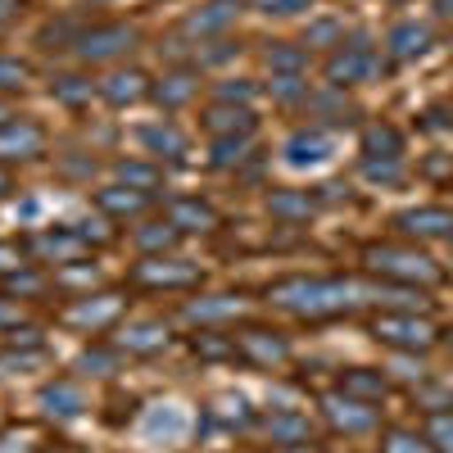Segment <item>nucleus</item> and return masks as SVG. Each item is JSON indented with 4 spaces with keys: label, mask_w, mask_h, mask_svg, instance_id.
<instances>
[{
    "label": "nucleus",
    "mask_w": 453,
    "mask_h": 453,
    "mask_svg": "<svg viewBox=\"0 0 453 453\" xmlns=\"http://www.w3.org/2000/svg\"><path fill=\"white\" fill-rule=\"evenodd\" d=\"M363 299H372V286H363L354 277H286V281L268 286V304H277L295 318H309V322L340 318L354 304H363Z\"/></svg>",
    "instance_id": "obj_1"
},
{
    "label": "nucleus",
    "mask_w": 453,
    "mask_h": 453,
    "mask_svg": "<svg viewBox=\"0 0 453 453\" xmlns=\"http://www.w3.org/2000/svg\"><path fill=\"white\" fill-rule=\"evenodd\" d=\"M363 263H367V273L386 277L395 286H440L444 281L440 263L422 250H412V245H367Z\"/></svg>",
    "instance_id": "obj_2"
},
{
    "label": "nucleus",
    "mask_w": 453,
    "mask_h": 453,
    "mask_svg": "<svg viewBox=\"0 0 453 453\" xmlns=\"http://www.w3.org/2000/svg\"><path fill=\"white\" fill-rule=\"evenodd\" d=\"M372 335L381 345H390L395 354H426L440 340L435 322L422 313H381V318H372Z\"/></svg>",
    "instance_id": "obj_3"
},
{
    "label": "nucleus",
    "mask_w": 453,
    "mask_h": 453,
    "mask_svg": "<svg viewBox=\"0 0 453 453\" xmlns=\"http://www.w3.org/2000/svg\"><path fill=\"white\" fill-rule=\"evenodd\" d=\"M200 277H204L200 263L173 258V254H145L132 268V281L145 290H191V286H200Z\"/></svg>",
    "instance_id": "obj_4"
},
{
    "label": "nucleus",
    "mask_w": 453,
    "mask_h": 453,
    "mask_svg": "<svg viewBox=\"0 0 453 453\" xmlns=\"http://www.w3.org/2000/svg\"><path fill=\"white\" fill-rule=\"evenodd\" d=\"M123 309H127V299L113 295V290H104V295H82V299H73V304L59 313V322L73 326V331H104V326H113V322L123 318Z\"/></svg>",
    "instance_id": "obj_5"
},
{
    "label": "nucleus",
    "mask_w": 453,
    "mask_h": 453,
    "mask_svg": "<svg viewBox=\"0 0 453 453\" xmlns=\"http://www.w3.org/2000/svg\"><path fill=\"white\" fill-rule=\"evenodd\" d=\"M376 73H381V59H376V50L372 46H335L331 50V59H326V82L331 87H354V82H372Z\"/></svg>",
    "instance_id": "obj_6"
},
{
    "label": "nucleus",
    "mask_w": 453,
    "mask_h": 453,
    "mask_svg": "<svg viewBox=\"0 0 453 453\" xmlns=\"http://www.w3.org/2000/svg\"><path fill=\"white\" fill-rule=\"evenodd\" d=\"M132 46H136V32L127 23H104V27L82 32V42L73 46V50H78V59H87V64H104V59L127 55Z\"/></svg>",
    "instance_id": "obj_7"
},
{
    "label": "nucleus",
    "mask_w": 453,
    "mask_h": 453,
    "mask_svg": "<svg viewBox=\"0 0 453 453\" xmlns=\"http://www.w3.org/2000/svg\"><path fill=\"white\" fill-rule=\"evenodd\" d=\"M46 155V127L32 119H5L0 123V159L19 164V159H36Z\"/></svg>",
    "instance_id": "obj_8"
},
{
    "label": "nucleus",
    "mask_w": 453,
    "mask_h": 453,
    "mask_svg": "<svg viewBox=\"0 0 453 453\" xmlns=\"http://www.w3.org/2000/svg\"><path fill=\"white\" fill-rule=\"evenodd\" d=\"M91 245L73 232V226H50V232H32L27 236V254H36L42 263H59V268H68V263H78Z\"/></svg>",
    "instance_id": "obj_9"
},
{
    "label": "nucleus",
    "mask_w": 453,
    "mask_h": 453,
    "mask_svg": "<svg viewBox=\"0 0 453 453\" xmlns=\"http://www.w3.org/2000/svg\"><path fill=\"white\" fill-rule=\"evenodd\" d=\"M322 418L335 426V431H345V435H367L376 431V408H367L363 399H349V395H326L322 399Z\"/></svg>",
    "instance_id": "obj_10"
},
{
    "label": "nucleus",
    "mask_w": 453,
    "mask_h": 453,
    "mask_svg": "<svg viewBox=\"0 0 453 453\" xmlns=\"http://www.w3.org/2000/svg\"><path fill=\"white\" fill-rule=\"evenodd\" d=\"M96 91L113 109H127V104H141L145 96H155V87H150V78L141 68H113V73H104V78L96 82Z\"/></svg>",
    "instance_id": "obj_11"
},
{
    "label": "nucleus",
    "mask_w": 453,
    "mask_h": 453,
    "mask_svg": "<svg viewBox=\"0 0 453 453\" xmlns=\"http://www.w3.org/2000/svg\"><path fill=\"white\" fill-rule=\"evenodd\" d=\"M236 349H241V358H250L254 367H277V363L290 358L286 335H277V331H268V326H245V331L236 335Z\"/></svg>",
    "instance_id": "obj_12"
},
{
    "label": "nucleus",
    "mask_w": 453,
    "mask_h": 453,
    "mask_svg": "<svg viewBox=\"0 0 453 453\" xmlns=\"http://www.w3.org/2000/svg\"><path fill=\"white\" fill-rule=\"evenodd\" d=\"M281 155H286L290 168H313V164L331 159V136H326L322 127H299V132L286 136Z\"/></svg>",
    "instance_id": "obj_13"
},
{
    "label": "nucleus",
    "mask_w": 453,
    "mask_h": 453,
    "mask_svg": "<svg viewBox=\"0 0 453 453\" xmlns=\"http://www.w3.org/2000/svg\"><path fill=\"white\" fill-rule=\"evenodd\" d=\"M168 340H173L168 322L141 318V322H127V326L119 331V349H123V354H159V349H168Z\"/></svg>",
    "instance_id": "obj_14"
},
{
    "label": "nucleus",
    "mask_w": 453,
    "mask_h": 453,
    "mask_svg": "<svg viewBox=\"0 0 453 453\" xmlns=\"http://www.w3.org/2000/svg\"><path fill=\"white\" fill-rule=\"evenodd\" d=\"M395 226L403 236H418V241H435V236H449L453 241V213L431 204V209H408L395 218Z\"/></svg>",
    "instance_id": "obj_15"
},
{
    "label": "nucleus",
    "mask_w": 453,
    "mask_h": 453,
    "mask_svg": "<svg viewBox=\"0 0 453 453\" xmlns=\"http://www.w3.org/2000/svg\"><path fill=\"white\" fill-rule=\"evenodd\" d=\"M236 14H241V0H209V5H200L196 14H186L181 32L186 36H218V32H226L236 23Z\"/></svg>",
    "instance_id": "obj_16"
},
{
    "label": "nucleus",
    "mask_w": 453,
    "mask_h": 453,
    "mask_svg": "<svg viewBox=\"0 0 453 453\" xmlns=\"http://www.w3.org/2000/svg\"><path fill=\"white\" fill-rule=\"evenodd\" d=\"M263 435H268L273 444L290 449V444H309L313 440V422L304 418V412H295V408H277L263 418Z\"/></svg>",
    "instance_id": "obj_17"
},
{
    "label": "nucleus",
    "mask_w": 453,
    "mask_h": 453,
    "mask_svg": "<svg viewBox=\"0 0 453 453\" xmlns=\"http://www.w3.org/2000/svg\"><path fill=\"white\" fill-rule=\"evenodd\" d=\"M168 222L177 226L181 236L186 232H213V226H218V209L209 200H200V196H181V200L168 204Z\"/></svg>",
    "instance_id": "obj_18"
},
{
    "label": "nucleus",
    "mask_w": 453,
    "mask_h": 453,
    "mask_svg": "<svg viewBox=\"0 0 453 453\" xmlns=\"http://www.w3.org/2000/svg\"><path fill=\"white\" fill-rule=\"evenodd\" d=\"M150 191H132V186H104V191H96V209L104 218H141L150 209Z\"/></svg>",
    "instance_id": "obj_19"
},
{
    "label": "nucleus",
    "mask_w": 453,
    "mask_h": 453,
    "mask_svg": "<svg viewBox=\"0 0 453 453\" xmlns=\"http://www.w3.org/2000/svg\"><path fill=\"white\" fill-rule=\"evenodd\" d=\"M258 119L245 109V104H213L204 113V132L209 136H254Z\"/></svg>",
    "instance_id": "obj_20"
},
{
    "label": "nucleus",
    "mask_w": 453,
    "mask_h": 453,
    "mask_svg": "<svg viewBox=\"0 0 453 453\" xmlns=\"http://www.w3.org/2000/svg\"><path fill=\"white\" fill-rule=\"evenodd\" d=\"M386 46H390V55H395V59H422V55L431 50V27H426V23H418V19H403V23H395V27H390Z\"/></svg>",
    "instance_id": "obj_21"
},
{
    "label": "nucleus",
    "mask_w": 453,
    "mask_h": 453,
    "mask_svg": "<svg viewBox=\"0 0 453 453\" xmlns=\"http://www.w3.org/2000/svg\"><path fill=\"white\" fill-rule=\"evenodd\" d=\"M245 313V299L241 295H204V299H191V304L181 309L186 322H226V318H241Z\"/></svg>",
    "instance_id": "obj_22"
},
{
    "label": "nucleus",
    "mask_w": 453,
    "mask_h": 453,
    "mask_svg": "<svg viewBox=\"0 0 453 453\" xmlns=\"http://www.w3.org/2000/svg\"><path fill=\"white\" fill-rule=\"evenodd\" d=\"M386 390H390L386 372H372V367H349V372H340V395H349V399L381 403Z\"/></svg>",
    "instance_id": "obj_23"
},
{
    "label": "nucleus",
    "mask_w": 453,
    "mask_h": 453,
    "mask_svg": "<svg viewBox=\"0 0 453 453\" xmlns=\"http://www.w3.org/2000/svg\"><path fill=\"white\" fill-rule=\"evenodd\" d=\"M42 408H46V418L68 422V418H82L87 399H82V390L73 386V381H55V386H46V390H42Z\"/></svg>",
    "instance_id": "obj_24"
},
{
    "label": "nucleus",
    "mask_w": 453,
    "mask_h": 453,
    "mask_svg": "<svg viewBox=\"0 0 453 453\" xmlns=\"http://www.w3.org/2000/svg\"><path fill=\"white\" fill-rule=\"evenodd\" d=\"M363 159H403V132L390 123L363 127Z\"/></svg>",
    "instance_id": "obj_25"
},
{
    "label": "nucleus",
    "mask_w": 453,
    "mask_h": 453,
    "mask_svg": "<svg viewBox=\"0 0 453 453\" xmlns=\"http://www.w3.org/2000/svg\"><path fill=\"white\" fill-rule=\"evenodd\" d=\"M136 141L150 150V155H164V159H186V136L173 127V123H155V127H141L136 132Z\"/></svg>",
    "instance_id": "obj_26"
},
{
    "label": "nucleus",
    "mask_w": 453,
    "mask_h": 453,
    "mask_svg": "<svg viewBox=\"0 0 453 453\" xmlns=\"http://www.w3.org/2000/svg\"><path fill=\"white\" fill-rule=\"evenodd\" d=\"M313 209H318V200L309 191H273L268 196V213L273 218H286V222H304Z\"/></svg>",
    "instance_id": "obj_27"
},
{
    "label": "nucleus",
    "mask_w": 453,
    "mask_h": 453,
    "mask_svg": "<svg viewBox=\"0 0 453 453\" xmlns=\"http://www.w3.org/2000/svg\"><path fill=\"white\" fill-rule=\"evenodd\" d=\"M263 64L273 68V78H281V73H304L309 68V50L290 46V42H273L268 50H263Z\"/></svg>",
    "instance_id": "obj_28"
},
{
    "label": "nucleus",
    "mask_w": 453,
    "mask_h": 453,
    "mask_svg": "<svg viewBox=\"0 0 453 453\" xmlns=\"http://www.w3.org/2000/svg\"><path fill=\"white\" fill-rule=\"evenodd\" d=\"M113 177L123 186H132V191H150V196H155V186L164 181V173L155 164H136V159H119L113 164Z\"/></svg>",
    "instance_id": "obj_29"
},
{
    "label": "nucleus",
    "mask_w": 453,
    "mask_h": 453,
    "mask_svg": "<svg viewBox=\"0 0 453 453\" xmlns=\"http://www.w3.org/2000/svg\"><path fill=\"white\" fill-rule=\"evenodd\" d=\"M191 96H196V73H186V68H181V73H168V78L155 87V100H159L164 109H181Z\"/></svg>",
    "instance_id": "obj_30"
},
{
    "label": "nucleus",
    "mask_w": 453,
    "mask_h": 453,
    "mask_svg": "<svg viewBox=\"0 0 453 453\" xmlns=\"http://www.w3.org/2000/svg\"><path fill=\"white\" fill-rule=\"evenodd\" d=\"M177 241H181V232H177L173 222H145V226H136V245H141V254H168Z\"/></svg>",
    "instance_id": "obj_31"
},
{
    "label": "nucleus",
    "mask_w": 453,
    "mask_h": 453,
    "mask_svg": "<svg viewBox=\"0 0 453 453\" xmlns=\"http://www.w3.org/2000/svg\"><path fill=\"white\" fill-rule=\"evenodd\" d=\"M304 46H313V50L345 46V27H340V19H313V23L304 27Z\"/></svg>",
    "instance_id": "obj_32"
},
{
    "label": "nucleus",
    "mask_w": 453,
    "mask_h": 453,
    "mask_svg": "<svg viewBox=\"0 0 453 453\" xmlns=\"http://www.w3.org/2000/svg\"><path fill=\"white\" fill-rule=\"evenodd\" d=\"M381 453H435V449H431V440H426V435H418V431H408V426H390V431L381 435Z\"/></svg>",
    "instance_id": "obj_33"
},
{
    "label": "nucleus",
    "mask_w": 453,
    "mask_h": 453,
    "mask_svg": "<svg viewBox=\"0 0 453 453\" xmlns=\"http://www.w3.org/2000/svg\"><path fill=\"white\" fill-rule=\"evenodd\" d=\"M191 349H196V358H236L241 349H236V335L226 340V335H218V331H200L196 340H191Z\"/></svg>",
    "instance_id": "obj_34"
},
{
    "label": "nucleus",
    "mask_w": 453,
    "mask_h": 453,
    "mask_svg": "<svg viewBox=\"0 0 453 453\" xmlns=\"http://www.w3.org/2000/svg\"><path fill=\"white\" fill-rule=\"evenodd\" d=\"M254 136H213V164L218 168H236L245 155H250Z\"/></svg>",
    "instance_id": "obj_35"
},
{
    "label": "nucleus",
    "mask_w": 453,
    "mask_h": 453,
    "mask_svg": "<svg viewBox=\"0 0 453 453\" xmlns=\"http://www.w3.org/2000/svg\"><path fill=\"white\" fill-rule=\"evenodd\" d=\"M335 91H340V87H331V91H318V96H309V109L318 113L322 123H349V119H354V109H349V104H340V100H335Z\"/></svg>",
    "instance_id": "obj_36"
},
{
    "label": "nucleus",
    "mask_w": 453,
    "mask_h": 453,
    "mask_svg": "<svg viewBox=\"0 0 453 453\" xmlns=\"http://www.w3.org/2000/svg\"><path fill=\"white\" fill-rule=\"evenodd\" d=\"M426 440H431V449H435V453H453V412H449V408L431 412V422H426Z\"/></svg>",
    "instance_id": "obj_37"
},
{
    "label": "nucleus",
    "mask_w": 453,
    "mask_h": 453,
    "mask_svg": "<svg viewBox=\"0 0 453 453\" xmlns=\"http://www.w3.org/2000/svg\"><path fill=\"white\" fill-rule=\"evenodd\" d=\"M254 96H258V87L245 82V78H232V82H218V87H213V100H218V104H245V109H250Z\"/></svg>",
    "instance_id": "obj_38"
},
{
    "label": "nucleus",
    "mask_w": 453,
    "mask_h": 453,
    "mask_svg": "<svg viewBox=\"0 0 453 453\" xmlns=\"http://www.w3.org/2000/svg\"><path fill=\"white\" fill-rule=\"evenodd\" d=\"M363 177L381 181V186H399L403 181V159H363Z\"/></svg>",
    "instance_id": "obj_39"
},
{
    "label": "nucleus",
    "mask_w": 453,
    "mask_h": 453,
    "mask_svg": "<svg viewBox=\"0 0 453 453\" xmlns=\"http://www.w3.org/2000/svg\"><path fill=\"white\" fill-rule=\"evenodd\" d=\"M0 453H42V444H36L32 426H10L0 431Z\"/></svg>",
    "instance_id": "obj_40"
},
{
    "label": "nucleus",
    "mask_w": 453,
    "mask_h": 453,
    "mask_svg": "<svg viewBox=\"0 0 453 453\" xmlns=\"http://www.w3.org/2000/svg\"><path fill=\"white\" fill-rule=\"evenodd\" d=\"M273 100L290 104V100H304L309 96V82H304V73H281V78H273Z\"/></svg>",
    "instance_id": "obj_41"
},
{
    "label": "nucleus",
    "mask_w": 453,
    "mask_h": 453,
    "mask_svg": "<svg viewBox=\"0 0 453 453\" xmlns=\"http://www.w3.org/2000/svg\"><path fill=\"white\" fill-rule=\"evenodd\" d=\"M55 100H64V104H82V100H91V82L87 78H78V73H68V78H55Z\"/></svg>",
    "instance_id": "obj_42"
},
{
    "label": "nucleus",
    "mask_w": 453,
    "mask_h": 453,
    "mask_svg": "<svg viewBox=\"0 0 453 453\" xmlns=\"http://www.w3.org/2000/svg\"><path fill=\"white\" fill-rule=\"evenodd\" d=\"M78 367H82L87 376H113V372H119V354H109V349H87V354L78 358Z\"/></svg>",
    "instance_id": "obj_43"
},
{
    "label": "nucleus",
    "mask_w": 453,
    "mask_h": 453,
    "mask_svg": "<svg viewBox=\"0 0 453 453\" xmlns=\"http://www.w3.org/2000/svg\"><path fill=\"white\" fill-rule=\"evenodd\" d=\"M27 78H32V73H27L23 59H5V55H0V91H23Z\"/></svg>",
    "instance_id": "obj_44"
},
{
    "label": "nucleus",
    "mask_w": 453,
    "mask_h": 453,
    "mask_svg": "<svg viewBox=\"0 0 453 453\" xmlns=\"http://www.w3.org/2000/svg\"><path fill=\"white\" fill-rule=\"evenodd\" d=\"M309 5L313 0H254V10L268 14V19H295V14H304Z\"/></svg>",
    "instance_id": "obj_45"
},
{
    "label": "nucleus",
    "mask_w": 453,
    "mask_h": 453,
    "mask_svg": "<svg viewBox=\"0 0 453 453\" xmlns=\"http://www.w3.org/2000/svg\"><path fill=\"white\" fill-rule=\"evenodd\" d=\"M46 354L42 349H10V354H0V376H14V372H27V367H36V363H42Z\"/></svg>",
    "instance_id": "obj_46"
},
{
    "label": "nucleus",
    "mask_w": 453,
    "mask_h": 453,
    "mask_svg": "<svg viewBox=\"0 0 453 453\" xmlns=\"http://www.w3.org/2000/svg\"><path fill=\"white\" fill-rule=\"evenodd\" d=\"M27 263H23V250L19 245H0V277H14V273H23Z\"/></svg>",
    "instance_id": "obj_47"
},
{
    "label": "nucleus",
    "mask_w": 453,
    "mask_h": 453,
    "mask_svg": "<svg viewBox=\"0 0 453 453\" xmlns=\"http://www.w3.org/2000/svg\"><path fill=\"white\" fill-rule=\"evenodd\" d=\"M232 55H241V46H232V42H213V50H200L196 59H200V64H226Z\"/></svg>",
    "instance_id": "obj_48"
},
{
    "label": "nucleus",
    "mask_w": 453,
    "mask_h": 453,
    "mask_svg": "<svg viewBox=\"0 0 453 453\" xmlns=\"http://www.w3.org/2000/svg\"><path fill=\"white\" fill-rule=\"evenodd\" d=\"M318 204H340V200H349V191L340 181H326V186H318V196H313Z\"/></svg>",
    "instance_id": "obj_49"
},
{
    "label": "nucleus",
    "mask_w": 453,
    "mask_h": 453,
    "mask_svg": "<svg viewBox=\"0 0 453 453\" xmlns=\"http://www.w3.org/2000/svg\"><path fill=\"white\" fill-rule=\"evenodd\" d=\"M19 10H23V0H0V32L19 19Z\"/></svg>",
    "instance_id": "obj_50"
},
{
    "label": "nucleus",
    "mask_w": 453,
    "mask_h": 453,
    "mask_svg": "<svg viewBox=\"0 0 453 453\" xmlns=\"http://www.w3.org/2000/svg\"><path fill=\"white\" fill-rule=\"evenodd\" d=\"M422 173H426V177H453V159H431Z\"/></svg>",
    "instance_id": "obj_51"
},
{
    "label": "nucleus",
    "mask_w": 453,
    "mask_h": 453,
    "mask_svg": "<svg viewBox=\"0 0 453 453\" xmlns=\"http://www.w3.org/2000/svg\"><path fill=\"white\" fill-rule=\"evenodd\" d=\"M59 281H96V268H64Z\"/></svg>",
    "instance_id": "obj_52"
},
{
    "label": "nucleus",
    "mask_w": 453,
    "mask_h": 453,
    "mask_svg": "<svg viewBox=\"0 0 453 453\" xmlns=\"http://www.w3.org/2000/svg\"><path fill=\"white\" fill-rule=\"evenodd\" d=\"M5 326H10V331L19 326V309H10L5 299H0V331H5Z\"/></svg>",
    "instance_id": "obj_53"
},
{
    "label": "nucleus",
    "mask_w": 453,
    "mask_h": 453,
    "mask_svg": "<svg viewBox=\"0 0 453 453\" xmlns=\"http://www.w3.org/2000/svg\"><path fill=\"white\" fill-rule=\"evenodd\" d=\"M435 14L440 19H453V0H435Z\"/></svg>",
    "instance_id": "obj_54"
},
{
    "label": "nucleus",
    "mask_w": 453,
    "mask_h": 453,
    "mask_svg": "<svg viewBox=\"0 0 453 453\" xmlns=\"http://www.w3.org/2000/svg\"><path fill=\"white\" fill-rule=\"evenodd\" d=\"M286 453H322V449H318V444H313V440H309V444H290V449H286Z\"/></svg>",
    "instance_id": "obj_55"
},
{
    "label": "nucleus",
    "mask_w": 453,
    "mask_h": 453,
    "mask_svg": "<svg viewBox=\"0 0 453 453\" xmlns=\"http://www.w3.org/2000/svg\"><path fill=\"white\" fill-rule=\"evenodd\" d=\"M10 191H14V181H10V173H5V168H0V196H10Z\"/></svg>",
    "instance_id": "obj_56"
},
{
    "label": "nucleus",
    "mask_w": 453,
    "mask_h": 453,
    "mask_svg": "<svg viewBox=\"0 0 453 453\" xmlns=\"http://www.w3.org/2000/svg\"><path fill=\"white\" fill-rule=\"evenodd\" d=\"M5 119H10V113H5V104H0V123H5Z\"/></svg>",
    "instance_id": "obj_57"
},
{
    "label": "nucleus",
    "mask_w": 453,
    "mask_h": 453,
    "mask_svg": "<svg viewBox=\"0 0 453 453\" xmlns=\"http://www.w3.org/2000/svg\"><path fill=\"white\" fill-rule=\"evenodd\" d=\"M449 345H453V335H449Z\"/></svg>",
    "instance_id": "obj_58"
}]
</instances>
